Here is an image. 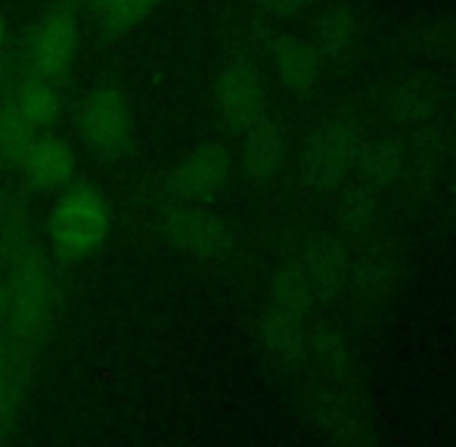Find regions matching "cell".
Wrapping results in <instances>:
<instances>
[{
  "label": "cell",
  "instance_id": "obj_3",
  "mask_svg": "<svg viewBox=\"0 0 456 447\" xmlns=\"http://www.w3.org/2000/svg\"><path fill=\"white\" fill-rule=\"evenodd\" d=\"M78 131L96 158H121L134 143V110L121 87L100 85L85 97L78 112Z\"/></svg>",
  "mask_w": 456,
  "mask_h": 447
},
{
  "label": "cell",
  "instance_id": "obj_8",
  "mask_svg": "<svg viewBox=\"0 0 456 447\" xmlns=\"http://www.w3.org/2000/svg\"><path fill=\"white\" fill-rule=\"evenodd\" d=\"M273 72L280 78V85L286 87L289 93H298V97H307L320 87L323 81V56L317 53V47L311 44V37H295L286 35L273 44Z\"/></svg>",
  "mask_w": 456,
  "mask_h": 447
},
{
  "label": "cell",
  "instance_id": "obj_15",
  "mask_svg": "<svg viewBox=\"0 0 456 447\" xmlns=\"http://www.w3.org/2000/svg\"><path fill=\"white\" fill-rule=\"evenodd\" d=\"M41 131H35L31 125H25L12 106H0V158L10 165H19L25 156V150L31 146V140L37 137Z\"/></svg>",
  "mask_w": 456,
  "mask_h": 447
},
{
  "label": "cell",
  "instance_id": "obj_14",
  "mask_svg": "<svg viewBox=\"0 0 456 447\" xmlns=\"http://www.w3.org/2000/svg\"><path fill=\"white\" fill-rule=\"evenodd\" d=\"M162 4L165 0H106L102 6H96L94 16L106 35H127L140 28Z\"/></svg>",
  "mask_w": 456,
  "mask_h": 447
},
{
  "label": "cell",
  "instance_id": "obj_4",
  "mask_svg": "<svg viewBox=\"0 0 456 447\" xmlns=\"http://www.w3.org/2000/svg\"><path fill=\"white\" fill-rule=\"evenodd\" d=\"M78 50V16L69 0L47 6L35 22L25 44V72L41 75V78L60 81L69 72Z\"/></svg>",
  "mask_w": 456,
  "mask_h": 447
},
{
  "label": "cell",
  "instance_id": "obj_7",
  "mask_svg": "<svg viewBox=\"0 0 456 447\" xmlns=\"http://www.w3.org/2000/svg\"><path fill=\"white\" fill-rule=\"evenodd\" d=\"M37 190H62L72 183L75 171H78V158H75L72 146L66 140L53 137V134H37L31 146L25 150L22 162L16 165Z\"/></svg>",
  "mask_w": 456,
  "mask_h": 447
},
{
  "label": "cell",
  "instance_id": "obj_19",
  "mask_svg": "<svg viewBox=\"0 0 456 447\" xmlns=\"http://www.w3.org/2000/svg\"><path fill=\"white\" fill-rule=\"evenodd\" d=\"M4 35H6V22H4V12H0V44H4Z\"/></svg>",
  "mask_w": 456,
  "mask_h": 447
},
{
  "label": "cell",
  "instance_id": "obj_6",
  "mask_svg": "<svg viewBox=\"0 0 456 447\" xmlns=\"http://www.w3.org/2000/svg\"><path fill=\"white\" fill-rule=\"evenodd\" d=\"M233 175V156L224 143H199L168 171V190L177 199H208Z\"/></svg>",
  "mask_w": 456,
  "mask_h": 447
},
{
  "label": "cell",
  "instance_id": "obj_12",
  "mask_svg": "<svg viewBox=\"0 0 456 447\" xmlns=\"http://www.w3.org/2000/svg\"><path fill=\"white\" fill-rule=\"evenodd\" d=\"M240 137H242L240 162L246 168V175L255 177V181L276 175V168L282 165V156H286V137H282L280 121L265 115L258 125L242 131Z\"/></svg>",
  "mask_w": 456,
  "mask_h": 447
},
{
  "label": "cell",
  "instance_id": "obj_1",
  "mask_svg": "<svg viewBox=\"0 0 456 447\" xmlns=\"http://www.w3.org/2000/svg\"><path fill=\"white\" fill-rule=\"evenodd\" d=\"M112 230V208L96 187H69L53 202L47 233L53 248L69 261H85L102 248Z\"/></svg>",
  "mask_w": 456,
  "mask_h": 447
},
{
  "label": "cell",
  "instance_id": "obj_18",
  "mask_svg": "<svg viewBox=\"0 0 456 447\" xmlns=\"http://www.w3.org/2000/svg\"><path fill=\"white\" fill-rule=\"evenodd\" d=\"M102 4H106V0H85V6H87V10H96V6H102Z\"/></svg>",
  "mask_w": 456,
  "mask_h": 447
},
{
  "label": "cell",
  "instance_id": "obj_11",
  "mask_svg": "<svg viewBox=\"0 0 456 447\" xmlns=\"http://www.w3.org/2000/svg\"><path fill=\"white\" fill-rule=\"evenodd\" d=\"M10 106L25 125H31L35 131H47V127L56 125V118H60L62 97H60L56 81L25 72L22 78L16 81V87H12Z\"/></svg>",
  "mask_w": 456,
  "mask_h": 447
},
{
  "label": "cell",
  "instance_id": "obj_9",
  "mask_svg": "<svg viewBox=\"0 0 456 447\" xmlns=\"http://www.w3.org/2000/svg\"><path fill=\"white\" fill-rule=\"evenodd\" d=\"M162 230L181 252L192 255H221L227 233H224L221 221H215L211 215L199 212L192 206H171L162 215Z\"/></svg>",
  "mask_w": 456,
  "mask_h": 447
},
{
  "label": "cell",
  "instance_id": "obj_2",
  "mask_svg": "<svg viewBox=\"0 0 456 447\" xmlns=\"http://www.w3.org/2000/svg\"><path fill=\"white\" fill-rule=\"evenodd\" d=\"M53 280L50 267L37 252H25L12 264L10 286H6V305H10L12 336L22 345H35L47 336L53 321Z\"/></svg>",
  "mask_w": 456,
  "mask_h": 447
},
{
  "label": "cell",
  "instance_id": "obj_10",
  "mask_svg": "<svg viewBox=\"0 0 456 447\" xmlns=\"http://www.w3.org/2000/svg\"><path fill=\"white\" fill-rule=\"evenodd\" d=\"M361 19L348 10V6H330L326 12H320L314 22L311 44L317 47V53L323 56V62L332 66H345L357 56L361 50Z\"/></svg>",
  "mask_w": 456,
  "mask_h": 447
},
{
  "label": "cell",
  "instance_id": "obj_5",
  "mask_svg": "<svg viewBox=\"0 0 456 447\" xmlns=\"http://www.w3.org/2000/svg\"><path fill=\"white\" fill-rule=\"evenodd\" d=\"M215 110L233 134L248 131L267 115V87L261 72L246 60L224 66L215 81Z\"/></svg>",
  "mask_w": 456,
  "mask_h": 447
},
{
  "label": "cell",
  "instance_id": "obj_16",
  "mask_svg": "<svg viewBox=\"0 0 456 447\" xmlns=\"http://www.w3.org/2000/svg\"><path fill=\"white\" fill-rule=\"evenodd\" d=\"M255 4H258V10H265L267 16L289 19V16H298V12H305L307 6H314L317 0H255Z\"/></svg>",
  "mask_w": 456,
  "mask_h": 447
},
{
  "label": "cell",
  "instance_id": "obj_17",
  "mask_svg": "<svg viewBox=\"0 0 456 447\" xmlns=\"http://www.w3.org/2000/svg\"><path fill=\"white\" fill-rule=\"evenodd\" d=\"M6 407H10V376H6L4 363H0V423L6 417Z\"/></svg>",
  "mask_w": 456,
  "mask_h": 447
},
{
  "label": "cell",
  "instance_id": "obj_13",
  "mask_svg": "<svg viewBox=\"0 0 456 447\" xmlns=\"http://www.w3.org/2000/svg\"><path fill=\"white\" fill-rule=\"evenodd\" d=\"M354 146H357L354 121H345V118L323 121L317 137L311 140V152H307L314 175H338L348 165V158L354 156Z\"/></svg>",
  "mask_w": 456,
  "mask_h": 447
}]
</instances>
